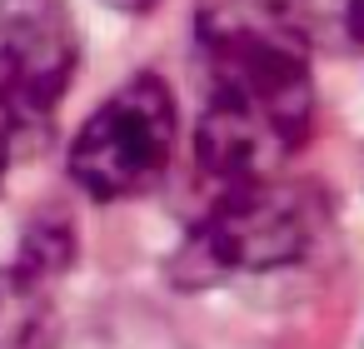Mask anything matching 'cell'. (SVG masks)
I'll return each instance as SVG.
<instances>
[{
    "label": "cell",
    "mask_w": 364,
    "mask_h": 349,
    "mask_svg": "<svg viewBox=\"0 0 364 349\" xmlns=\"http://www.w3.org/2000/svg\"><path fill=\"white\" fill-rule=\"evenodd\" d=\"M205 110L195 125L200 170L220 185L274 180L314 130V80L304 45L269 0H205L195 16Z\"/></svg>",
    "instance_id": "6da1fadb"
},
{
    "label": "cell",
    "mask_w": 364,
    "mask_h": 349,
    "mask_svg": "<svg viewBox=\"0 0 364 349\" xmlns=\"http://www.w3.org/2000/svg\"><path fill=\"white\" fill-rule=\"evenodd\" d=\"M75 21L65 0H0V190L21 150L41 145L75 75Z\"/></svg>",
    "instance_id": "3957f363"
},
{
    "label": "cell",
    "mask_w": 364,
    "mask_h": 349,
    "mask_svg": "<svg viewBox=\"0 0 364 349\" xmlns=\"http://www.w3.org/2000/svg\"><path fill=\"white\" fill-rule=\"evenodd\" d=\"M180 140V110L160 75H130L70 140V180L90 200H130L160 185Z\"/></svg>",
    "instance_id": "277c9868"
},
{
    "label": "cell",
    "mask_w": 364,
    "mask_h": 349,
    "mask_svg": "<svg viewBox=\"0 0 364 349\" xmlns=\"http://www.w3.org/2000/svg\"><path fill=\"white\" fill-rule=\"evenodd\" d=\"M110 11H125V16H140V11H150L155 0H105Z\"/></svg>",
    "instance_id": "52a82bcc"
},
{
    "label": "cell",
    "mask_w": 364,
    "mask_h": 349,
    "mask_svg": "<svg viewBox=\"0 0 364 349\" xmlns=\"http://www.w3.org/2000/svg\"><path fill=\"white\" fill-rule=\"evenodd\" d=\"M60 319H55V294L50 274L31 264L0 269V349H55Z\"/></svg>",
    "instance_id": "5b68a950"
},
{
    "label": "cell",
    "mask_w": 364,
    "mask_h": 349,
    "mask_svg": "<svg viewBox=\"0 0 364 349\" xmlns=\"http://www.w3.org/2000/svg\"><path fill=\"white\" fill-rule=\"evenodd\" d=\"M279 26L324 55H364V0H269Z\"/></svg>",
    "instance_id": "8992f818"
},
{
    "label": "cell",
    "mask_w": 364,
    "mask_h": 349,
    "mask_svg": "<svg viewBox=\"0 0 364 349\" xmlns=\"http://www.w3.org/2000/svg\"><path fill=\"white\" fill-rule=\"evenodd\" d=\"M324 230V200L304 185L255 180L220 190L175 254L180 284H215L230 274H269L299 264Z\"/></svg>",
    "instance_id": "7a4b0ae2"
}]
</instances>
